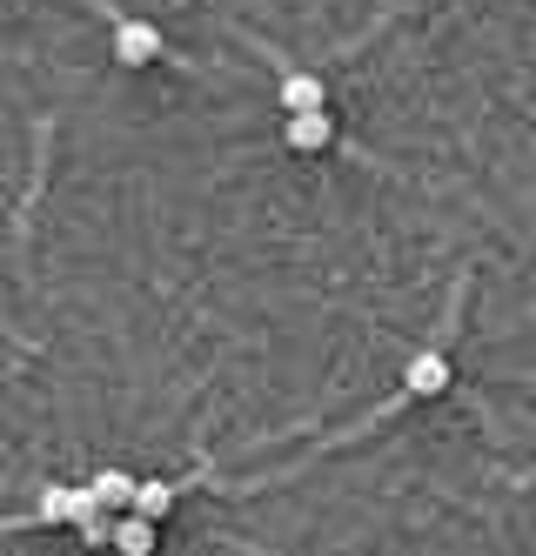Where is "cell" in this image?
<instances>
[{
  "label": "cell",
  "instance_id": "obj_5",
  "mask_svg": "<svg viewBox=\"0 0 536 556\" xmlns=\"http://www.w3.org/2000/svg\"><path fill=\"white\" fill-rule=\"evenodd\" d=\"M114 549L148 556V549H154V516H141V509H121V516H114Z\"/></svg>",
  "mask_w": 536,
  "mask_h": 556
},
{
  "label": "cell",
  "instance_id": "obj_8",
  "mask_svg": "<svg viewBox=\"0 0 536 556\" xmlns=\"http://www.w3.org/2000/svg\"><path fill=\"white\" fill-rule=\"evenodd\" d=\"M128 509H141V516H154V523H161V516L175 509V490L169 483H135V503Z\"/></svg>",
  "mask_w": 536,
  "mask_h": 556
},
{
  "label": "cell",
  "instance_id": "obj_2",
  "mask_svg": "<svg viewBox=\"0 0 536 556\" xmlns=\"http://www.w3.org/2000/svg\"><path fill=\"white\" fill-rule=\"evenodd\" d=\"M161 54V27L154 21H114V61L121 67H148Z\"/></svg>",
  "mask_w": 536,
  "mask_h": 556
},
{
  "label": "cell",
  "instance_id": "obj_3",
  "mask_svg": "<svg viewBox=\"0 0 536 556\" xmlns=\"http://www.w3.org/2000/svg\"><path fill=\"white\" fill-rule=\"evenodd\" d=\"M449 389V355L442 349H416L402 369V395H442Z\"/></svg>",
  "mask_w": 536,
  "mask_h": 556
},
{
  "label": "cell",
  "instance_id": "obj_7",
  "mask_svg": "<svg viewBox=\"0 0 536 556\" xmlns=\"http://www.w3.org/2000/svg\"><path fill=\"white\" fill-rule=\"evenodd\" d=\"M328 94H322V81L315 74H282V114L288 108H322Z\"/></svg>",
  "mask_w": 536,
  "mask_h": 556
},
{
  "label": "cell",
  "instance_id": "obj_1",
  "mask_svg": "<svg viewBox=\"0 0 536 556\" xmlns=\"http://www.w3.org/2000/svg\"><path fill=\"white\" fill-rule=\"evenodd\" d=\"M282 141L296 148V154H322L328 141H336V122H328V108H288Z\"/></svg>",
  "mask_w": 536,
  "mask_h": 556
},
{
  "label": "cell",
  "instance_id": "obj_6",
  "mask_svg": "<svg viewBox=\"0 0 536 556\" xmlns=\"http://www.w3.org/2000/svg\"><path fill=\"white\" fill-rule=\"evenodd\" d=\"M88 490H95L101 509H128V503H135V476H128V469H101Z\"/></svg>",
  "mask_w": 536,
  "mask_h": 556
},
{
  "label": "cell",
  "instance_id": "obj_4",
  "mask_svg": "<svg viewBox=\"0 0 536 556\" xmlns=\"http://www.w3.org/2000/svg\"><path fill=\"white\" fill-rule=\"evenodd\" d=\"M88 509H95V490H88V483H80V490L54 483V490H40V503H34V516H40V523H80Z\"/></svg>",
  "mask_w": 536,
  "mask_h": 556
}]
</instances>
